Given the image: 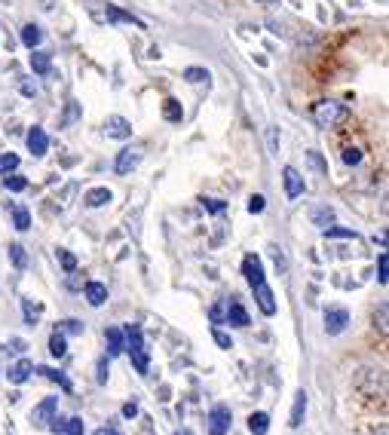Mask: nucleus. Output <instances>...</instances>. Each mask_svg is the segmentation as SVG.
<instances>
[{"mask_svg":"<svg viewBox=\"0 0 389 435\" xmlns=\"http://www.w3.org/2000/svg\"><path fill=\"white\" fill-rule=\"evenodd\" d=\"M346 116H349V107L340 102H316L313 105V123L322 129L340 126V123H346Z\"/></svg>","mask_w":389,"mask_h":435,"instance_id":"nucleus-1","label":"nucleus"},{"mask_svg":"<svg viewBox=\"0 0 389 435\" xmlns=\"http://www.w3.org/2000/svg\"><path fill=\"white\" fill-rule=\"evenodd\" d=\"M126 349L132 356V365H135L138 374H147L151 371V356H147V346H144V337H142V328L138 325H129L126 331Z\"/></svg>","mask_w":389,"mask_h":435,"instance_id":"nucleus-2","label":"nucleus"},{"mask_svg":"<svg viewBox=\"0 0 389 435\" xmlns=\"http://www.w3.org/2000/svg\"><path fill=\"white\" fill-rule=\"evenodd\" d=\"M142 147H123L120 153H116V162H114V172L116 175H132L138 169V162H142Z\"/></svg>","mask_w":389,"mask_h":435,"instance_id":"nucleus-3","label":"nucleus"},{"mask_svg":"<svg viewBox=\"0 0 389 435\" xmlns=\"http://www.w3.org/2000/svg\"><path fill=\"white\" fill-rule=\"evenodd\" d=\"M233 423V411L227 405H215L208 411V432L212 435H227Z\"/></svg>","mask_w":389,"mask_h":435,"instance_id":"nucleus-4","label":"nucleus"},{"mask_svg":"<svg viewBox=\"0 0 389 435\" xmlns=\"http://www.w3.org/2000/svg\"><path fill=\"white\" fill-rule=\"evenodd\" d=\"M56 408H59V395H49V399H43L40 405L31 411V423L40 426V429H46V426H49V420L56 417Z\"/></svg>","mask_w":389,"mask_h":435,"instance_id":"nucleus-5","label":"nucleus"},{"mask_svg":"<svg viewBox=\"0 0 389 435\" xmlns=\"http://www.w3.org/2000/svg\"><path fill=\"white\" fill-rule=\"evenodd\" d=\"M282 181H285V197H289V199H298V197H303V190H307L303 175L294 166H285L282 169Z\"/></svg>","mask_w":389,"mask_h":435,"instance_id":"nucleus-6","label":"nucleus"},{"mask_svg":"<svg viewBox=\"0 0 389 435\" xmlns=\"http://www.w3.org/2000/svg\"><path fill=\"white\" fill-rule=\"evenodd\" d=\"M243 276L248 279V285H261V282H267V276H264V261L258 258V254H245L243 258Z\"/></svg>","mask_w":389,"mask_h":435,"instance_id":"nucleus-7","label":"nucleus"},{"mask_svg":"<svg viewBox=\"0 0 389 435\" xmlns=\"http://www.w3.org/2000/svg\"><path fill=\"white\" fill-rule=\"evenodd\" d=\"M346 325H349V313L344 307L325 310V331H328V334H344Z\"/></svg>","mask_w":389,"mask_h":435,"instance_id":"nucleus-8","label":"nucleus"},{"mask_svg":"<svg viewBox=\"0 0 389 435\" xmlns=\"http://www.w3.org/2000/svg\"><path fill=\"white\" fill-rule=\"evenodd\" d=\"M105 132H107V138H116V142H126V138H132V123L126 120V116H107Z\"/></svg>","mask_w":389,"mask_h":435,"instance_id":"nucleus-9","label":"nucleus"},{"mask_svg":"<svg viewBox=\"0 0 389 435\" xmlns=\"http://www.w3.org/2000/svg\"><path fill=\"white\" fill-rule=\"evenodd\" d=\"M224 322H230L233 328H245L252 319H248V310L239 304V300H230V304L224 307Z\"/></svg>","mask_w":389,"mask_h":435,"instance_id":"nucleus-10","label":"nucleus"},{"mask_svg":"<svg viewBox=\"0 0 389 435\" xmlns=\"http://www.w3.org/2000/svg\"><path fill=\"white\" fill-rule=\"evenodd\" d=\"M28 151L34 153V157H43V153L49 151V135H46L40 126H31L28 129Z\"/></svg>","mask_w":389,"mask_h":435,"instance_id":"nucleus-11","label":"nucleus"},{"mask_svg":"<svg viewBox=\"0 0 389 435\" xmlns=\"http://www.w3.org/2000/svg\"><path fill=\"white\" fill-rule=\"evenodd\" d=\"M105 340H107V356H111V359L126 353V334L120 328H105Z\"/></svg>","mask_w":389,"mask_h":435,"instance_id":"nucleus-12","label":"nucleus"},{"mask_svg":"<svg viewBox=\"0 0 389 435\" xmlns=\"http://www.w3.org/2000/svg\"><path fill=\"white\" fill-rule=\"evenodd\" d=\"M46 429L61 432V435H83V420H80V417H68V420H59V417H52Z\"/></svg>","mask_w":389,"mask_h":435,"instance_id":"nucleus-13","label":"nucleus"},{"mask_svg":"<svg viewBox=\"0 0 389 435\" xmlns=\"http://www.w3.org/2000/svg\"><path fill=\"white\" fill-rule=\"evenodd\" d=\"M254 298H258V307L264 316H273L276 313V300H273V289H270L267 282L254 285Z\"/></svg>","mask_w":389,"mask_h":435,"instance_id":"nucleus-14","label":"nucleus"},{"mask_svg":"<svg viewBox=\"0 0 389 435\" xmlns=\"http://www.w3.org/2000/svg\"><path fill=\"white\" fill-rule=\"evenodd\" d=\"M31 374H34V362H31V359H19L10 371H6L10 383H25V380H28Z\"/></svg>","mask_w":389,"mask_h":435,"instance_id":"nucleus-15","label":"nucleus"},{"mask_svg":"<svg viewBox=\"0 0 389 435\" xmlns=\"http://www.w3.org/2000/svg\"><path fill=\"white\" fill-rule=\"evenodd\" d=\"M83 294H86L89 307H105V300H107V285H105V282H86Z\"/></svg>","mask_w":389,"mask_h":435,"instance_id":"nucleus-16","label":"nucleus"},{"mask_svg":"<svg viewBox=\"0 0 389 435\" xmlns=\"http://www.w3.org/2000/svg\"><path fill=\"white\" fill-rule=\"evenodd\" d=\"M31 71L40 74V77L49 74V71H52V56H49V52H37V49H31Z\"/></svg>","mask_w":389,"mask_h":435,"instance_id":"nucleus-17","label":"nucleus"},{"mask_svg":"<svg viewBox=\"0 0 389 435\" xmlns=\"http://www.w3.org/2000/svg\"><path fill=\"white\" fill-rule=\"evenodd\" d=\"M303 414H307V392H298L294 395V408H291V417H289V426L291 429H298V426L303 423Z\"/></svg>","mask_w":389,"mask_h":435,"instance_id":"nucleus-18","label":"nucleus"},{"mask_svg":"<svg viewBox=\"0 0 389 435\" xmlns=\"http://www.w3.org/2000/svg\"><path fill=\"white\" fill-rule=\"evenodd\" d=\"M107 19H111V22H123V25H132V28H142V31L147 28L142 19H135V15H132V13H123V10H116V6H111V3H107Z\"/></svg>","mask_w":389,"mask_h":435,"instance_id":"nucleus-19","label":"nucleus"},{"mask_svg":"<svg viewBox=\"0 0 389 435\" xmlns=\"http://www.w3.org/2000/svg\"><path fill=\"white\" fill-rule=\"evenodd\" d=\"M114 199V193L107 190V188H92L89 193H86V206L89 208H101V206H107Z\"/></svg>","mask_w":389,"mask_h":435,"instance_id":"nucleus-20","label":"nucleus"},{"mask_svg":"<svg viewBox=\"0 0 389 435\" xmlns=\"http://www.w3.org/2000/svg\"><path fill=\"white\" fill-rule=\"evenodd\" d=\"M310 221L316 224V227H331L334 224V208H328V206H316L313 212H310Z\"/></svg>","mask_w":389,"mask_h":435,"instance_id":"nucleus-21","label":"nucleus"},{"mask_svg":"<svg viewBox=\"0 0 389 435\" xmlns=\"http://www.w3.org/2000/svg\"><path fill=\"white\" fill-rule=\"evenodd\" d=\"M267 429H270V414L254 411V414L248 417V432H252V435H267Z\"/></svg>","mask_w":389,"mask_h":435,"instance_id":"nucleus-22","label":"nucleus"},{"mask_svg":"<svg viewBox=\"0 0 389 435\" xmlns=\"http://www.w3.org/2000/svg\"><path fill=\"white\" fill-rule=\"evenodd\" d=\"M162 116H166L169 123H181L184 120L181 102H178V98H166V102H162Z\"/></svg>","mask_w":389,"mask_h":435,"instance_id":"nucleus-23","label":"nucleus"},{"mask_svg":"<svg viewBox=\"0 0 389 435\" xmlns=\"http://www.w3.org/2000/svg\"><path fill=\"white\" fill-rule=\"evenodd\" d=\"M43 40V31L37 28V25H22V43L28 46V49H37Z\"/></svg>","mask_w":389,"mask_h":435,"instance_id":"nucleus-24","label":"nucleus"},{"mask_svg":"<svg viewBox=\"0 0 389 435\" xmlns=\"http://www.w3.org/2000/svg\"><path fill=\"white\" fill-rule=\"evenodd\" d=\"M49 353L56 356V359H61V356L68 353V344H65V331H52V337H49Z\"/></svg>","mask_w":389,"mask_h":435,"instance_id":"nucleus-25","label":"nucleus"},{"mask_svg":"<svg viewBox=\"0 0 389 435\" xmlns=\"http://www.w3.org/2000/svg\"><path fill=\"white\" fill-rule=\"evenodd\" d=\"M34 371H37V374H43V377H49V380H56V383H61V390H65V392H71V380L61 374V371H52V368H46V365H43V368H34Z\"/></svg>","mask_w":389,"mask_h":435,"instance_id":"nucleus-26","label":"nucleus"},{"mask_svg":"<svg viewBox=\"0 0 389 435\" xmlns=\"http://www.w3.org/2000/svg\"><path fill=\"white\" fill-rule=\"evenodd\" d=\"M10 261H13L15 270H25V267H28V254H25V248H22L19 243L10 245Z\"/></svg>","mask_w":389,"mask_h":435,"instance_id":"nucleus-27","label":"nucleus"},{"mask_svg":"<svg viewBox=\"0 0 389 435\" xmlns=\"http://www.w3.org/2000/svg\"><path fill=\"white\" fill-rule=\"evenodd\" d=\"M80 116H83L80 105H77V102H68V107H65V116H61V129H65V126H74V123L80 120Z\"/></svg>","mask_w":389,"mask_h":435,"instance_id":"nucleus-28","label":"nucleus"},{"mask_svg":"<svg viewBox=\"0 0 389 435\" xmlns=\"http://www.w3.org/2000/svg\"><path fill=\"white\" fill-rule=\"evenodd\" d=\"M307 162L316 169L319 175H328V160H325L319 151H307Z\"/></svg>","mask_w":389,"mask_h":435,"instance_id":"nucleus-29","label":"nucleus"},{"mask_svg":"<svg viewBox=\"0 0 389 435\" xmlns=\"http://www.w3.org/2000/svg\"><path fill=\"white\" fill-rule=\"evenodd\" d=\"M15 169H19V157L15 153H3L0 157V175H13Z\"/></svg>","mask_w":389,"mask_h":435,"instance_id":"nucleus-30","label":"nucleus"},{"mask_svg":"<svg viewBox=\"0 0 389 435\" xmlns=\"http://www.w3.org/2000/svg\"><path fill=\"white\" fill-rule=\"evenodd\" d=\"M13 221H15V230L19 233H25L28 227H31V215H28V208H15V215H13Z\"/></svg>","mask_w":389,"mask_h":435,"instance_id":"nucleus-31","label":"nucleus"},{"mask_svg":"<svg viewBox=\"0 0 389 435\" xmlns=\"http://www.w3.org/2000/svg\"><path fill=\"white\" fill-rule=\"evenodd\" d=\"M325 236L328 239H356L359 233L349 230V227H325Z\"/></svg>","mask_w":389,"mask_h":435,"instance_id":"nucleus-32","label":"nucleus"},{"mask_svg":"<svg viewBox=\"0 0 389 435\" xmlns=\"http://www.w3.org/2000/svg\"><path fill=\"white\" fill-rule=\"evenodd\" d=\"M3 184H6V188H10L13 193H22V190L28 188V178H22V175H6Z\"/></svg>","mask_w":389,"mask_h":435,"instance_id":"nucleus-33","label":"nucleus"},{"mask_svg":"<svg viewBox=\"0 0 389 435\" xmlns=\"http://www.w3.org/2000/svg\"><path fill=\"white\" fill-rule=\"evenodd\" d=\"M184 80H188V83H206L208 71H206V68H188V71H184Z\"/></svg>","mask_w":389,"mask_h":435,"instance_id":"nucleus-34","label":"nucleus"},{"mask_svg":"<svg viewBox=\"0 0 389 435\" xmlns=\"http://www.w3.org/2000/svg\"><path fill=\"white\" fill-rule=\"evenodd\" d=\"M212 337H215V344L221 346V349H230L233 346V337L227 331H221V328H212Z\"/></svg>","mask_w":389,"mask_h":435,"instance_id":"nucleus-35","label":"nucleus"},{"mask_svg":"<svg viewBox=\"0 0 389 435\" xmlns=\"http://www.w3.org/2000/svg\"><path fill=\"white\" fill-rule=\"evenodd\" d=\"M344 162H346V166H359V162H362V151H359V147H346V151H344Z\"/></svg>","mask_w":389,"mask_h":435,"instance_id":"nucleus-36","label":"nucleus"},{"mask_svg":"<svg viewBox=\"0 0 389 435\" xmlns=\"http://www.w3.org/2000/svg\"><path fill=\"white\" fill-rule=\"evenodd\" d=\"M59 261H61V267H65V273H71V270H77V258H74L71 252H65V248L59 252Z\"/></svg>","mask_w":389,"mask_h":435,"instance_id":"nucleus-37","label":"nucleus"},{"mask_svg":"<svg viewBox=\"0 0 389 435\" xmlns=\"http://www.w3.org/2000/svg\"><path fill=\"white\" fill-rule=\"evenodd\" d=\"M107 374H111V365H107V356H101V359H98V374H96V380L101 386L107 383Z\"/></svg>","mask_w":389,"mask_h":435,"instance_id":"nucleus-38","label":"nucleus"},{"mask_svg":"<svg viewBox=\"0 0 389 435\" xmlns=\"http://www.w3.org/2000/svg\"><path fill=\"white\" fill-rule=\"evenodd\" d=\"M386 267H389V258H386V252H383V254L377 258V282H380V285H386V279H389V276H386Z\"/></svg>","mask_w":389,"mask_h":435,"instance_id":"nucleus-39","label":"nucleus"},{"mask_svg":"<svg viewBox=\"0 0 389 435\" xmlns=\"http://www.w3.org/2000/svg\"><path fill=\"white\" fill-rule=\"evenodd\" d=\"M25 319H28V325H37V319H40V307H34L31 300H25Z\"/></svg>","mask_w":389,"mask_h":435,"instance_id":"nucleus-40","label":"nucleus"},{"mask_svg":"<svg viewBox=\"0 0 389 435\" xmlns=\"http://www.w3.org/2000/svg\"><path fill=\"white\" fill-rule=\"evenodd\" d=\"M267 147H270V153H279V129L276 126L267 129Z\"/></svg>","mask_w":389,"mask_h":435,"instance_id":"nucleus-41","label":"nucleus"},{"mask_svg":"<svg viewBox=\"0 0 389 435\" xmlns=\"http://www.w3.org/2000/svg\"><path fill=\"white\" fill-rule=\"evenodd\" d=\"M248 212H252V215H261L264 212V197H261V193H254V197L248 199Z\"/></svg>","mask_w":389,"mask_h":435,"instance_id":"nucleus-42","label":"nucleus"},{"mask_svg":"<svg viewBox=\"0 0 389 435\" xmlns=\"http://www.w3.org/2000/svg\"><path fill=\"white\" fill-rule=\"evenodd\" d=\"M202 206H206V208H208V212H215V215H221V212H224V208H227V206H224V203H221V199H202Z\"/></svg>","mask_w":389,"mask_h":435,"instance_id":"nucleus-43","label":"nucleus"},{"mask_svg":"<svg viewBox=\"0 0 389 435\" xmlns=\"http://www.w3.org/2000/svg\"><path fill=\"white\" fill-rule=\"evenodd\" d=\"M61 331H68V334H80V331H83V325L77 322V319H68L65 325H61Z\"/></svg>","mask_w":389,"mask_h":435,"instance_id":"nucleus-44","label":"nucleus"},{"mask_svg":"<svg viewBox=\"0 0 389 435\" xmlns=\"http://www.w3.org/2000/svg\"><path fill=\"white\" fill-rule=\"evenodd\" d=\"M123 417H126V420L138 417V405H135V402H126V405H123Z\"/></svg>","mask_w":389,"mask_h":435,"instance_id":"nucleus-45","label":"nucleus"},{"mask_svg":"<svg viewBox=\"0 0 389 435\" xmlns=\"http://www.w3.org/2000/svg\"><path fill=\"white\" fill-rule=\"evenodd\" d=\"M212 322H215V325H221V322H224V307H221V304L212 307Z\"/></svg>","mask_w":389,"mask_h":435,"instance_id":"nucleus-46","label":"nucleus"},{"mask_svg":"<svg viewBox=\"0 0 389 435\" xmlns=\"http://www.w3.org/2000/svg\"><path fill=\"white\" fill-rule=\"evenodd\" d=\"M22 96H28V98H34V96H37V89H34V83H22Z\"/></svg>","mask_w":389,"mask_h":435,"instance_id":"nucleus-47","label":"nucleus"},{"mask_svg":"<svg viewBox=\"0 0 389 435\" xmlns=\"http://www.w3.org/2000/svg\"><path fill=\"white\" fill-rule=\"evenodd\" d=\"M96 435H123V432L116 429V426H101V429H98Z\"/></svg>","mask_w":389,"mask_h":435,"instance_id":"nucleus-48","label":"nucleus"},{"mask_svg":"<svg viewBox=\"0 0 389 435\" xmlns=\"http://www.w3.org/2000/svg\"><path fill=\"white\" fill-rule=\"evenodd\" d=\"M175 435H193L190 429H181V432H175Z\"/></svg>","mask_w":389,"mask_h":435,"instance_id":"nucleus-49","label":"nucleus"},{"mask_svg":"<svg viewBox=\"0 0 389 435\" xmlns=\"http://www.w3.org/2000/svg\"><path fill=\"white\" fill-rule=\"evenodd\" d=\"M264 3H267V0H264Z\"/></svg>","mask_w":389,"mask_h":435,"instance_id":"nucleus-50","label":"nucleus"}]
</instances>
